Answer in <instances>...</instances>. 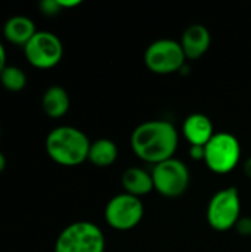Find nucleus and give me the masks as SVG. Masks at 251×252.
<instances>
[{"instance_id":"obj_17","label":"nucleus","mask_w":251,"mask_h":252,"mask_svg":"<svg viewBox=\"0 0 251 252\" xmlns=\"http://www.w3.org/2000/svg\"><path fill=\"white\" fill-rule=\"evenodd\" d=\"M38 7H40L41 13H44L47 16H55V15H58L62 10V7L59 6L58 0H43L38 4Z\"/></svg>"},{"instance_id":"obj_24","label":"nucleus","mask_w":251,"mask_h":252,"mask_svg":"<svg viewBox=\"0 0 251 252\" xmlns=\"http://www.w3.org/2000/svg\"><path fill=\"white\" fill-rule=\"evenodd\" d=\"M0 136H1V128H0Z\"/></svg>"},{"instance_id":"obj_8","label":"nucleus","mask_w":251,"mask_h":252,"mask_svg":"<svg viewBox=\"0 0 251 252\" xmlns=\"http://www.w3.org/2000/svg\"><path fill=\"white\" fill-rule=\"evenodd\" d=\"M24 55L33 66L49 69L62 59L64 46L56 34L50 31H37L24 46Z\"/></svg>"},{"instance_id":"obj_20","label":"nucleus","mask_w":251,"mask_h":252,"mask_svg":"<svg viewBox=\"0 0 251 252\" xmlns=\"http://www.w3.org/2000/svg\"><path fill=\"white\" fill-rule=\"evenodd\" d=\"M59 1V6L62 7V9H68V7H75V6H78L81 1L80 0H58Z\"/></svg>"},{"instance_id":"obj_6","label":"nucleus","mask_w":251,"mask_h":252,"mask_svg":"<svg viewBox=\"0 0 251 252\" xmlns=\"http://www.w3.org/2000/svg\"><path fill=\"white\" fill-rule=\"evenodd\" d=\"M146 68L154 74H172L183 68L186 56L179 41L161 38L151 43L143 55Z\"/></svg>"},{"instance_id":"obj_23","label":"nucleus","mask_w":251,"mask_h":252,"mask_svg":"<svg viewBox=\"0 0 251 252\" xmlns=\"http://www.w3.org/2000/svg\"><path fill=\"white\" fill-rule=\"evenodd\" d=\"M6 168V157L0 152V173Z\"/></svg>"},{"instance_id":"obj_5","label":"nucleus","mask_w":251,"mask_h":252,"mask_svg":"<svg viewBox=\"0 0 251 252\" xmlns=\"http://www.w3.org/2000/svg\"><path fill=\"white\" fill-rule=\"evenodd\" d=\"M241 219V199L235 188H226L216 192L207 207V221L212 229L226 232L235 229Z\"/></svg>"},{"instance_id":"obj_13","label":"nucleus","mask_w":251,"mask_h":252,"mask_svg":"<svg viewBox=\"0 0 251 252\" xmlns=\"http://www.w3.org/2000/svg\"><path fill=\"white\" fill-rule=\"evenodd\" d=\"M121 185L126 193L133 195L136 198L148 195L151 190H154L152 174L139 167L127 168L121 176Z\"/></svg>"},{"instance_id":"obj_21","label":"nucleus","mask_w":251,"mask_h":252,"mask_svg":"<svg viewBox=\"0 0 251 252\" xmlns=\"http://www.w3.org/2000/svg\"><path fill=\"white\" fill-rule=\"evenodd\" d=\"M6 66H7L6 65V50H4V46L0 43V74Z\"/></svg>"},{"instance_id":"obj_18","label":"nucleus","mask_w":251,"mask_h":252,"mask_svg":"<svg viewBox=\"0 0 251 252\" xmlns=\"http://www.w3.org/2000/svg\"><path fill=\"white\" fill-rule=\"evenodd\" d=\"M237 232L243 236H250L251 235V219H240L237 226Z\"/></svg>"},{"instance_id":"obj_1","label":"nucleus","mask_w":251,"mask_h":252,"mask_svg":"<svg viewBox=\"0 0 251 252\" xmlns=\"http://www.w3.org/2000/svg\"><path fill=\"white\" fill-rule=\"evenodd\" d=\"M136 157L154 165L173 158L178 148V130L164 120H152L139 124L130 137Z\"/></svg>"},{"instance_id":"obj_15","label":"nucleus","mask_w":251,"mask_h":252,"mask_svg":"<svg viewBox=\"0 0 251 252\" xmlns=\"http://www.w3.org/2000/svg\"><path fill=\"white\" fill-rule=\"evenodd\" d=\"M118 149L117 145L109 139H98L90 143L87 161H90L95 167H109L117 161Z\"/></svg>"},{"instance_id":"obj_19","label":"nucleus","mask_w":251,"mask_h":252,"mask_svg":"<svg viewBox=\"0 0 251 252\" xmlns=\"http://www.w3.org/2000/svg\"><path fill=\"white\" fill-rule=\"evenodd\" d=\"M189 157L194 161H204V146L191 145L189 146Z\"/></svg>"},{"instance_id":"obj_12","label":"nucleus","mask_w":251,"mask_h":252,"mask_svg":"<svg viewBox=\"0 0 251 252\" xmlns=\"http://www.w3.org/2000/svg\"><path fill=\"white\" fill-rule=\"evenodd\" d=\"M36 32H37V30H36L33 19L22 16V15L9 18L3 25L4 38L16 46H25L33 38V35Z\"/></svg>"},{"instance_id":"obj_4","label":"nucleus","mask_w":251,"mask_h":252,"mask_svg":"<svg viewBox=\"0 0 251 252\" xmlns=\"http://www.w3.org/2000/svg\"><path fill=\"white\" fill-rule=\"evenodd\" d=\"M240 158V140L231 133H216L204 146V162L213 173H231L238 165Z\"/></svg>"},{"instance_id":"obj_22","label":"nucleus","mask_w":251,"mask_h":252,"mask_svg":"<svg viewBox=\"0 0 251 252\" xmlns=\"http://www.w3.org/2000/svg\"><path fill=\"white\" fill-rule=\"evenodd\" d=\"M244 174L251 180V157L244 162Z\"/></svg>"},{"instance_id":"obj_11","label":"nucleus","mask_w":251,"mask_h":252,"mask_svg":"<svg viewBox=\"0 0 251 252\" xmlns=\"http://www.w3.org/2000/svg\"><path fill=\"white\" fill-rule=\"evenodd\" d=\"M182 133L191 145L206 146L216 134L212 120L204 114H191L182 126Z\"/></svg>"},{"instance_id":"obj_16","label":"nucleus","mask_w":251,"mask_h":252,"mask_svg":"<svg viewBox=\"0 0 251 252\" xmlns=\"http://www.w3.org/2000/svg\"><path fill=\"white\" fill-rule=\"evenodd\" d=\"M0 83L9 92H21L27 86V75L21 68L7 65L0 74Z\"/></svg>"},{"instance_id":"obj_7","label":"nucleus","mask_w":251,"mask_h":252,"mask_svg":"<svg viewBox=\"0 0 251 252\" xmlns=\"http://www.w3.org/2000/svg\"><path fill=\"white\" fill-rule=\"evenodd\" d=\"M151 174L154 189L166 198H178L183 195L191 180L188 167L176 158L157 164Z\"/></svg>"},{"instance_id":"obj_9","label":"nucleus","mask_w":251,"mask_h":252,"mask_svg":"<svg viewBox=\"0 0 251 252\" xmlns=\"http://www.w3.org/2000/svg\"><path fill=\"white\" fill-rule=\"evenodd\" d=\"M143 204L139 198L120 193L109 199L105 208V220L115 230H130L136 227L143 219Z\"/></svg>"},{"instance_id":"obj_3","label":"nucleus","mask_w":251,"mask_h":252,"mask_svg":"<svg viewBox=\"0 0 251 252\" xmlns=\"http://www.w3.org/2000/svg\"><path fill=\"white\" fill-rule=\"evenodd\" d=\"M55 252H105V238L96 224L75 221L59 233Z\"/></svg>"},{"instance_id":"obj_2","label":"nucleus","mask_w":251,"mask_h":252,"mask_svg":"<svg viewBox=\"0 0 251 252\" xmlns=\"http://www.w3.org/2000/svg\"><path fill=\"white\" fill-rule=\"evenodd\" d=\"M90 142L87 136L71 126L53 128L46 137V152L52 161L64 167H75L87 159Z\"/></svg>"},{"instance_id":"obj_10","label":"nucleus","mask_w":251,"mask_h":252,"mask_svg":"<svg viewBox=\"0 0 251 252\" xmlns=\"http://www.w3.org/2000/svg\"><path fill=\"white\" fill-rule=\"evenodd\" d=\"M212 35L210 31L201 25V24H192L189 25L180 40V46L183 49V53L186 59H198L201 58L210 47Z\"/></svg>"},{"instance_id":"obj_14","label":"nucleus","mask_w":251,"mask_h":252,"mask_svg":"<svg viewBox=\"0 0 251 252\" xmlns=\"http://www.w3.org/2000/svg\"><path fill=\"white\" fill-rule=\"evenodd\" d=\"M41 108L50 118H61L70 109V96L61 86L49 87L41 97Z\"/></svg>"}]
</instances>
